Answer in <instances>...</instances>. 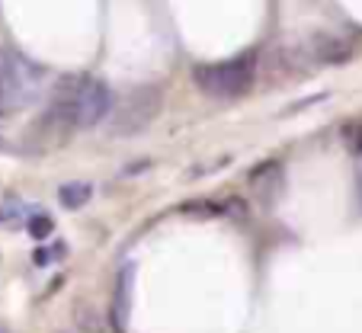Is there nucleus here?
I'll return each mask as SVG.
<instances>
[{
	"mask_svg": "<svg viewBox=\"0 0 362 333\" xmlns=\"http://www.w3.org/2000/svg\"><path fill=\"white\" fill-rule=\"evenodd\" d=\"M110 106L112 93L106 83L87 74H71L58 81L48 103V119L64 129H93L110 116Z\"/></svg>",
	"mask_w": 362,
	"mask_h": 333,
	"instance_id": "f257e3e1",
	"label": "nucleus"
},
{
	"mask_svg": "<svg viewBox=\"0 0 362 333\" xmlns=\"http://www.w3.org/2000/svg\"><path fill=\"white\" fill-rule=\"evenodd\" d=\"M192 81L205 96L215 100H238L253 87V64L250 62H215V64H199L192 71Z\"/></svg>",
	"mask_w": 362,
	"mask_h": 333,
	"instance_id": "f03ea898",
	"label": "nucleus"
},
{
	"mask_svg": "<svg viewBox=\"0 0 362 333\" xmlns=\"http://www.w3.org/2000/svg\"><path fill=\"white\" fill-rule=\"evenodd\" d=\"M160 103H164V93L160 87H138L125 96L116 106V112L110 116V132L112 135H138L144 132L160 112Z\"/></svg>",
	"mask_w": 362,
	"mask_h": 333,
	"instance_id": "7ed1b4c3",
	"label": "nucleus"
},
{
	"mask_svg": "<svg viewBox=\"0 0 362 333\" xmlns=\"http://www.w3.org/2000/svg\"><path fill=\"white\" fill-rule=\"evenodd\" d=\"M35 93V68L13 52H0V119L29 103Z\"/></svg>",
	"mask_w": 362,
	"mask_h": 333,
	"instance_id": "20e7f679",
	"label": "nucleus"
},
{
	"mask_svg": "<svg viewBox=\"0 0 362 333\" xmlns=\"http://www.w3.org/2000/svg\"><path fill=\"white\" fill-rule=\"evenodd\" d=\"M308 54H311V62H317V64H343L353 58V45L334 33H317L308 42Z\"/></svg>",
	"mask_w": 362,
	"mask_h": 333,
	"instance_id": "39448f33",
	"label": "nucleus"
},
{
	"mask_svg": "<svg viewBox=\"0 0 362 333\" xmlns=\"http://www.w3.org/2000/svg\"><path fill=\"white\" fill-rule=\"evenodd\" d=\"M282 167L279 163H260L257 170L250 173V186H253V192H257V199H260L263 205H273L276 202V196L282 192Z\"/></svg>",
	"mask_w": 362,
	"mask_h": 333,
	"instance_id": "423d86ee",
	"label": "nucleus"
},
{
	"mask_svg": "<svg viewBox=\"0 0 362 333\" xmlns=\"http://www.w3.org/2000/svg\"><path fill=\"white\" fill-rule=\"evenodd\" d=\"M90 196H93V186L90 183H64L62 189H58V202L71 211L83 209V205L90 202Z\"/></svg>",
	"mask_w": 362,
	"mask_h": 333,
	"instance_id": "0eeeda50",
	"label": "nucleus"
},
{
	"mask_svg": "<svg viewBox=\"0 0 362 333\" xmlns=\"http://www.w3.org/2000/svg\"><path fill=\"white\" fill-rule=\"evenodd\" d=\"M52 228L55 225H52V218L48 215H33L29 218V234H33L35 240H45L48 234H52Z\"/></svg>",
	"mask_w": 362,
	"mask_h": 333,
	"instance_id": "6e6552de",
	"label": "nucleus"
},
{
	"mask_svg": "<svg viewBox=\"0 0 362 333\" xmlns=\"http://www.w3.org/2000/svg\"><path fill=\"white\" fill-rule=\"evenodd\" d=\"M349 148H353V151H356V154H359V151H362V125H356L353 138H349Z\"/></svg>",
	"mask_w": 362,
	"mask_h": 333,
	"instance_id": "1a4fd4ad",
	"label": "nucleus"
}]
</instances>
